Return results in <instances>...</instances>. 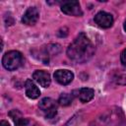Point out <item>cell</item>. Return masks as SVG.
<instances>
[{"mask_svg": "<svg viewBox=\"0 0 126 126\" xmlns=\"http://www.w3.org/2000/svg\"><path fill=\"white\" fill-rule=\"evenodd\" d=\"M94 53V47L84 32L79 33V35L67 48L68 57L77 63L87 62L92 58Z\"/></svg>", "mask_w": 126, "mask_h": 126, "instance_id": "6da1fadb", "label": "cell"}, {"mask_svg": "<svg viewBox=\"0 0 126 126\" xmlns=\"http://www.w3.org/2000/svg\"><path fill=\"white\" fill-rule=\"evenodd\" d=\"M2 63H3V66L5 67V69H7L9 71H14L22 65L23 55L21 52H19L17 50L8 51L3 55Z\"/></svg>", "mask_w": 126, "mask_h": 126, "instance_id": "7a4b0ae2", "label": "cell"}, {"mask_svg": "<svg viewBox=\"0 0 126 126\" xmlns=\"http://www.w3.org/2000/svg\"><path fill=\"white\" fill-rule=\"evenodd\" d=\"M39 108L44 113L46 118H53L57 113V103L50 97L42 98L38 103Z\"/></svg>", "mask_w": 126, "mask_h": 126, "instance_id": "3957f363", "label": "cell"}, {"mask_svg": "<svg viewBox=\"0 0 126 126\" xmlns=\"http://www.w3.org/2000/svg\"><path fill=\"white\" fill-rule=\"evenodd\" d=\"M61 11L69 16L81 17L83 15V11L81 9L80 3L78 1H65L61 5Z\"/></svg>", "mask_w": 126, "mask_h": 126, "instance_id": "277c9868", "label": "cell"}, {"mask_svg": "<svg viewBox=\"0 0 126 126\" xmlns=\"http://www.w3.org/2000/svg\"><path fill=\"white\" fill-rule=\"evenodd\" d=\"M94 22L98 27L103 28V29H107V28H110L112 26L113 17L109 13H106L104 11H100L94 16Z\"/></svg>", "mask_w": 126, "mask_h": 126, "instance_id": "5b68a950", "label": "cell"}, {"mask_svg": "<svg viewBox=\"0 0 126 126\" xmlns=\"http://www.w3.org/2000/svg\"><path fill=\"white\" fill-rule=\"evenodd\" d=\"M38 17H39L38 10L35 7H30V8H28V10L23 15L22 22L26 25L32 26V25H34L37 22Z\"/></svg>", "mask_w": 126, "mask_h": 126, "instance_id": "8992f818", "label": "cell"}, {"mask_svg": "<svg viewBox=\"0 0 126 126\" xmlns=\"http://www.w3.org/2000/svg\"><path fill=\"white\" fill-rule=\"evenodd\" d=\"M54 79L60 85H68L74 79V74L69 70H57L54 73Z\"/></svg>", "mask_w": 126, "mask_h": 126, "instance_id": "52a82bcc", "label": "cell"}, {"mask_svg": "<svg viewBox=\"0 0 126 126\" xmlns=\"http://www.w3.org/2000/svg\"><path fill=\"white\" fill-rule=\"evenodd\" d=\"M32 78L34 81H36L43 88L49 87V85L51 83L49 73H47L46 71H43V70H36L35 72H33Z\"/></svg>", "mask_w": 126, "mask_h": 126, "instance_id": "ba28073f", "label": "cell"}, {"mask_svg": "<svg viewBox=\"0 0 126 126\" xmlns=\"http://www.w3.org/2000/svg\"><path fill=\"white\" fill-rule=\"evenodd\" d=\"M25 89H26V94H27V96L30 97V98H32V99H34V98L38 97L39 94H40V91L38 90V88L30 79H28L26 81V83H25Z\"/></svg>", "mask_w": 126, "mask_h": 126, "instance_id": "9c48e42d", "label": "cell"}, {"mask_svg": "<svg viewBox=\"0 0 126 126\" xmlns=\"http://www.w3.org/2000/svg\"><path fill=\"white\" fill-rule=\"evenodd\" d=\"M9 116L13 119L14 123L16 126H28L29 124V120L24 118L21 114V112H19L16 109H13L9 112Z\"/></svg>", "mask_w": 126, "mask_h": 126, "instance_id": "30bf717a", "label": "cell"}, {"mask_svg": "<svg viewBox=\"0 0 126 126\" xmlns=\"http://www.w3.org/2000/svg\"><path fill=\"white\" fill-rule=\"evenodd\" d=\"M94 95V91L91 88H82L79 92V98L82 102L90 101Z\"/></svg>", "mask_w": 126, "mask_h": 126, "instance_id": "8fae6325", "label": "cell"}, {"mask_svg": "<svg viewBox=\"0 0 126 126\" xmlns=\"http://www.w3.org/2000/svg\"><path fill=\"white\" fill-rule=\"evenodd\" d=\"M114 81L119 85H126V70H119L116 72Z\"/></svg>", "mask_w": 126, "mask_h": 126, "instance_id": "7c38bea8", "label": "cell"}, {"mask_svg": "<svg viewBox=\"0 0 126 126\" xmlns=\"http://www.w3.org/2000/svg\"><path fill=\"white\" fill-rule=\"evenodd\" d=\"M72 95L70 94H66V93H64V94H62L61 95H60V97H59V103L61 104V105H63V106H67V105H69V104H71V102H72Z\"/></svg>", "mask_w": 126, "mask_h": 126, "instance_id": "4fadbf2b", "label": "cell"}, {"mask_svg": "<svg viewBox=\"0 0 126 126\" xmlns=\"http://www.w3.org/2000/svg\"><path fill=\"white\" fill-rule=\"evenodd\" d=\"M120 59H121V63L123 64V66L126 67V49H124L121 53V56H120Z\"/></svg>", "mask_w": 126, "mask_h": 126, "instance_id": "5bb4252c", "label": "cell"}, {"mask_svg": "<svg viewBox=\"0 0 126 126\" xmlns=\"http://www.w3.org/2000/svg\"><path fill=\"white\" fill-rule=\"evenodd\" d=\"M0 126H10V124H9L7 121H5V120H2V121L0 122Z\"/></svg>", "mask_w": 126, "mask_h": 126, "instance_id": "9a60e30c", "label": "cell"}, {"mask_svg": "<svg viewBox=\"0 0 126 126\" xmlns=\"http://www.w3.org/2000/svg\"><path fill=\"white\" fill-rule=\"evenodd\" d=\"M124 30H125V32H126V20H125V22H124Z\"/></svg>", "mask_w": 126, "mask_h": 126, "instance_id": "2e32d148", "label": "cell"}]
</instances>
